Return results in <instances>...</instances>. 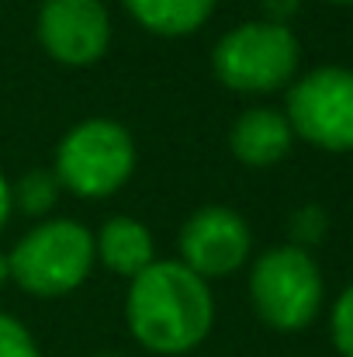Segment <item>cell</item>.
Returning <instances> with one entry per match:
<instances>
[{"mask_svg":"<svg viewBox=\"0 0 353 357\" xmlns=\"http://www.w3.org/2000/svg\"><path fill=\"white\" fill-rule=\"evenodd\" d=\"M322 271L315 257L301 246H270L253 260L249 298L256 316L281 333L305 330L322 309Z\"/></svg>","mask_w":353,"mask_h":357,"instance_id":"obj_5","label":"cell"},{"mask_svg":"<svg viewBox=\"0 0 353 357\" xmlns=\"http://www.w3.org/2000/svg\"><path fill=\"white\" fill-rule=\"evenodd\" d=\"M59 198H63V184H59V177H56L52 167H35V170L21 174L10 184V205H14V212L31 215V219H49L52 208L59 205Z\"/></svg>","mask_w":353,"mask_h":357,"instance_id":"obj_12","label":"cell"},{"mask_svg":"<svg viewBox=\"0 0 353 357\" xmlns=\"http://www.w3.org/2000/svg\"><path fill=\"white\" fill-rule=\"evenodd\" d=\"M260 10H263V21L288 24L301 10V0H260Z\"/></svg>","mask_w":353,"mask_h":357,"instance_id":"obj_16","label":"cell"},{"mask_svg":"<svg viewBox=\"0 0 353 357\" xmlns=\"http://www.w3.org/2000/svg\"><path fill=\"white\" fill-rule=\"evenodd\" d=\"M295 146L288 115L277 108H246L229 128V149L242 167L263 170L281 163Z\"/></svg>","mask_w":353,"mask_h":357,"instance_id":"obj_9","label":"cell"},{"mask_svg":"<svg viewBox=\"0 0 353 357\" xmlns=\"http://www.w3.org/2000/svg\"><path fill=\"white\" fill-rule=\"evenodd\" d=\"M38 45L59 66H94L111 45L104 0H42L35 17Z\"/></svg>","mask_w":353,"mask_h":357,"instance_id":"obj_7","label":"cell"},{"mask_svg":"<svg viewBox=\"0 0 353 357\" xmlns=\"http://www.w3.org/2000/svg\"><path fill=\"white\" fill-rule=\"evenodd\" d=\"M329 330H333V344L343 357H353V284L336 298L333 316H329Z\"/></svg>","mask_w":353,"mask_h":357,"instance_id":"obj_15","label":"cell"},{"mask_svg":"<svg viewBox=\"0 0 353 357\" xmlns=\"http://www.w3.org/2000/svg\"><path fill=\"white\" fill-rule=\"evenodd\" d=\"M10 212H14V205H10V181H7V177L0 174V229L7 226Z\"/></svg>","mask_w":353,"mask_h":357,"instance_id":"obj_17","label":"cell"},{"mask_svg":"<svg viewBox=\"0 0 353 357\" xmlns=\"http://www.w3.org/2000/svg\"><path fill=\"white\" fill-rule=\"evenodd\" d=\"M135 139L115 119H84L77 121L56 146V177L63 191L97 202L121 191L135 174Z\"/></svg>","mask_w":353,"mask_h":357,"instance_id":"obj_3","label":"cell"},{"mask_svg":"<svg viewBox=\"0 0 353 357\" xmlns=\"http://www.w3.org/2000/svg\"><path fill=\"white\" fill-rule=\"evenodd\" d=\"M219 0H121V7L159 38H184L198 31L212 14Z\"/></svg>","mask_w":353,"mask_h":357,"instance_id":"obj_11","label":"cell"},{"mask_svg":"<svg viewBox=\"0 0 353 357\" xmlns=\"http://www.w3.org/2000/svg\"><path fill=\"white\" fill-rule=\"evenodd\" d=\"M0 357H42L31 330L7 312H0Z\"/></svg>","mask_w":353,"mask_h":357,"instance_id":"obj_14","label":"cell"},{"mask_svg":"<svg viewBox=\"0 0 353 357\" xmlns=\"http://www.w3.org/2000/svg\"><path fill=\"white\" fill-rule=\"evenodd\" d=\"M10 281L35 298L77 291L94 264V233L77 219H38L10 250Z\"/></svg>","mask_w":353,"mask_h":357,"instance_id":"obj_2","label":"cell"},{"mask_svg":"<svg viewBox=\"0 0 353 357\" xmlns=\"http://www.w3.org/2000/svg\"><path fill=\"white\" fill-rule=\"evenodd\" d=\"M301 45L288 24L242 21L229 28L212 49L215 77L235 94H274L298 73Z\"/></svg>","mask_w":353,"mask_h":357,"instance_id":"obj_4","label":"cell"},{"mask_svg":"<svg viewBox=\"0 0 353 357\" xmlns=\"http://www.w3.org/2000/svg\"><path fill=\"white\" fill-rule=\"evenodd\" d=\"M333 3H353V0H333Z\"/></svg>","mask_w":353,"mask_h":357,"instance_id":"obj_19","label":"cell"},{"mask_svg":"<svg viewBox=\"0 0 353 357\" xmlns=\"http://www.w3.org/2000/svg\"><path fill=\"white\" fill-rule=\"evenodd\" d=\"M94 253H97V264H104L111 274L128 281L142 274L149 264H156V243L149 226L132 215L104 219L101 229L94 233Z\"/></svg>","mask_w":353,"mask_h":357,"instance_id":"obj_10","label":"cell"},{"mask_svg":"<svg viewBox=\"0 0 353 357\" xmlns=\"http://www.w3.org/2000/svg\"><path fill=\"white\" fill-rule=\"evenodd\" d=\"M253 250V233L249 222L226 208V205H205L194 215L184 219L180 236H177V260L191 267L198 278H226L235 274Z\"/></svg>","mask_w":353,"mask_h":357,"instance_id":"obj_8","label":"cell"},{"mask_svg":"<svg viewBox=\"0 0 353 357\" xmlns=\"http://www.w3.org/2000/svg\"><path fill=\"white\" fill-rule=\"evenodd\" d=\"M288 125L295 139L326 153H353V70L319 66L291 84Z\"/></svg>","mask_w":353,"mask_h":357,"instance_id":"obj_6","label":"cell"},{"mask_svg":"<svg viewBox=\"0 0 353 357\" xmlns=\"http://www.w3.org/2000/svg\"><path fill=\"white\" fill-rule=\"evenodd\" d=\"M10 281V257H7V250H0V288Z\"/></svg>","mask_w":353,"mask_h":357,"instance_id":"obj_18","label":"cell"},{"mask_svg":"<svg viewBox=\"0 0 353 357\" xmlns=\"http://www.w3.org/2000/svg\"><path fill=\"white\" fill-rule=\"evenodd\" d=\"M288 233H291V246H301V250L319 246V243L326 239V233H329V215H326V208H319V205H301V208L291 215Z\"/></svg>","mask_w":353,"mask_h":357,"instance_id":"obj_13","label":"cell"},{"mask_svg":"<svg viewBox=\"0 0 353 357\" xmlns=\"http://www.w3.org/2000/svg\"><path fill=\"white\" fill-rule=\"evenodd\" d=\"M101 357H121V354H101Z\"/></svg>","mask_w":353,"mask_h":357,"instance_id":"obj_20","label":"cell"},{"mask_svg":"<svg viewBox=\"0 0 353 357\" xmlns=\"http://www.w3.org/2000/svg\"><path fill=\"white\" fill-rule=\"evenodd\" d=\"M125 323L149 354H191L215 326V295L180 260H156L128 281Z\"/></svg>","mask_w":353,"mask_h":357,"instance_id":"obj_1","label":"cell"}]
</instances>
